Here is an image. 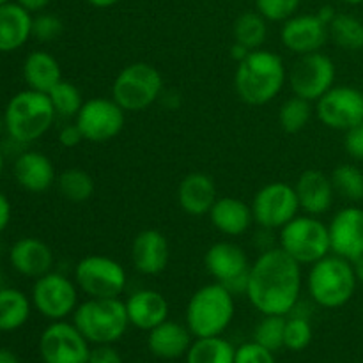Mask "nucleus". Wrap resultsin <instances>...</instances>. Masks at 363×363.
Segmentation results:
<instances>
[{"label":"nucleus","instance_id":"nucleus-1","mask_svg":"<svg viewBox=\"0 0 363 363\" xmlns=\"http://www.w3.org/2000/svg\"><path fill=\"white\" fill-rule=\"evenodd\" d=\"M301 287V264L277 247L252 262L245 296L262 315H289L300 301Z\"/></svg>","mask_w":363,"mask_h":363},{"label":"nucleus","instance_id":"nucleus-2","mask_svg":"<svg viewBox=\"0 0 363 363\" xmlns=\"http://www.w3.org/2000/svg\"><path fill=\"white\" fill-rule=\"evenodd\" d=\"M287 84V67L282 57L269 50H254L238 64L234 89L247 105L262 106L272 103Z\"/></svg>","mask_w":363,"mask_h":363},{"label":"nucleus","instance_id":"nucleus-3","mask_svg":"<svg viewBox=\"0 0 363 363\" xmlns=\"http://www.w3.org/2000/svg\"><path fill=\"white\" fill-rule=\"evenodd\" d=\"M55 117L57 112L50 96L28 87L16 92L4 110L7 137L21 145L32 144L48 133Z\"/></svg>","mask_w":363,"mask_h":363},{"label":"nucleus","instance_id":"nucleus-4","mask_svg":"<svg viewBox=\"0 0 363 363\" xmlns=\"http://www.w3.org/2000/svg\"><path fill=\"white\" fill-rule=\"evenodd\" d=\"M236 314L234 293L223 284L211 282L191 294L186 305V326L195 339L223 335Z\"/></svg>","mask_w":363,"mask_h":363},{"label":"nucleus","instance_id":"nucleus-5","mask_svg":"<svg viewBox=\"0 0 363 363\" xmlns=\"http://www.w3.org/2000/svg\"><path fill=\"white\" fill-rule=\"evenodd\" d=\"M358 280L353 262L328 254L308 269L307 289L315 305L323 308H340L351 301Z\"/></svg>","mask_w":363,"mask_h":363},{"label":"nucleus","instance_id":"nucleus-6","mask_svg":"<svg viewBox=\"0 0 363 363\" xmlns=\"http://www.w3.org/2000/svg\"><path fill=\"white\" fill-rule=\"evenodd\" d=\"M73 323L91 344H116L130 326L126 303L121 298H87L77 307Z\"/></svg>","mask_w":363,"mask_h":363},{"label":"nucleus","instance_id":"nucleus-7","mask_svg":"<svg viewBox=\"0 0 363 363\" xmlns=\"http://www.w3.org/2000/svg\"><path fill=\"white\" fill-rule=\"evenodd\" d=\"M163 96V77L152 64L133 62L117 73L112 98L124 112H144Z\"/></svg>","mask_w":363,"mask_h":363},{"label":"nucleus","instance_id":"nucleus-8","mask_svg":"<svg viewBox=\"0 0 363 363\" xmlns=\"http://www.w3.org/2000/svg\"><path fill=\"white\" fill-rule=\"evenodd\" d=\"M280 248L301 266H312L332 254L328 225L312 215H298L280 229Z\"/></svg>","mask_w":363,"mask_h":363},{"label":"nucleus","instance_id":"nucleus-9","mask_svg":"<svg viewBox=\"0 0 363 363\" xmlns=\"http://www.w3.org/2000/svg\"><path fill=\"white\" fill-rule=\"evenodd\" d=\"M74 282L87 298H119L128 286V273L108 255H87L74 266Z\"/></svg>","mask_w":363,"mask_h":363},{"label":"nucleus","instance_id":"nucleus-10","mask_svg":"<svg viewBox=\"0 0 363 363\" xmlns=\"http://www.w3.org/2000/svg\"><path fill=\"white\" fill-rule=\"evenodd\" d=\"M77 282L59 272H48L32 286V307L50 321H64L74 314L78 303Z\"/></svg>","mask_w":363,"mask_h":363},{"label":"nucleus","instance_id":"nucleus-11","mask_svg":"<svg viewBox=\"0 0 363 363\" xmlns=\"http://www.w3.org/2000/svg\"><path fill=\"white\" fill-rule=\"evenodd\" d=\"M335 62L323 52L298 55L287 71V84L294 96L315 103L335 85Z\"/></svg>","mask_w":363,"mask_h":363},{"label":"nucleus","instance_id":"nucleus-12","mask_svg":"<svg viewBox=\"0 0 363 363\" xmlns=\"http://www.w3.org/2000/svg\"><path fill=\"white\" fill-rule=\"evenodd\" d=\"M250 208L254 222L266 230H280L301 211L294 184L282 181L264 184L254 195Z\"/></svg>","mask_w":363,"mask_h":363},{"label":"nucleus","instance_id":"nucleus-13","mask_svg":"<svg viewBox=\"0 0 363 363\" xmlns=\"http://www.w3.org/2000/svg\"><path fill=\"white\" fill-rule=\"evenodd\" d=\"M74 123L92 144H105L113 140L126 124V112L113 98H92L82 105Z\"/></svg>","mask_w":363,"mask_h":363},{"label":"nucleus","instance_id":"nucleus-14","mask_svg":"<svg viewBox=\"0 0 363 363\" xmlns=\"http://www.w3.org/2000/svg\"><path fill=\"white\" fill-rule=\"evenodd\" d=\"M74 323L52 321L39 337L43 363H87L91 346Z\"/></svg>","mask_w":363,"mask_h":363},{"label":"nucleus","instance_id":"nucleus-15","mask_svg":"<svg viewBox=\"0 0 363 363\" xmlns=\"http://www.w3.org/2000/svg\"><path fill=\"white\" fill-rule=\"evenodd\" d=\"M315 117L330 130L347 131L363 123V92L350 85H333L315 101Z\"/></svg>","mask_w":363,"mask_h":363},{"label":"nucleus","instance_id":"nucleus-16","mask_svg":"<svg viewBox=\"0 0 363 363\" xmlns=\"http://www.w3.org/2000/svg\"><path fill=\"white\" fill-rule=\"evenodd\" d=\"M204 266L215 282L223 284L227 289L245 294L252 262L240 245L230 241H218L211 245L204 255Z\"/></svg>","mask_w":363,"mask_h":363},{"label":"nucleus","instance_id":"nucleus-17","mask_svg":"<svg viewBox=\"0 0 363 363\" xmlns=\"http://www.w3.org/2000/svg\"><path fill=\"white\" fill-rule=\"evenodd\" d=\"M328 39V25L318 14H294L280 28V41L296 57L321 52Z\"/></svg>","mask_w":363,"mask_h":363},{"label":"nucleus","instance_id":"nucleus-18","mask_svg":"<svg viewBox=\"0 0 363 363\" xmlns=\"http://www.w3.org/2000/svg\"><path fill=\"white\" fill-rule=\"evenodd\" d=\"M332 254L347 261H357L363 255V209L347 206L335 213L328 223Z\"/></svg>","mask_w":363,"mask_h":363},{"label":"nucleus","instance_id":"nucleus-19","mask_svg":"<svg viewBox=\"0 0 363 363\" xmlns=\"http://www.w3.org/2000/svg\"><path fill=\"white\" fill-rule=\"evenodd\" d=\"M131 262L145 277L165 272L170 262V245L165 234L156 229L140 230L131 243Z\"/></svg>","mask_w":363,"mask_h":363},{"label":"nucleus","instance_id":"nucleus-20","mask_svg":"<svg viewBox=\"0 0 363 363\" xmlns=\"http://www.w3.org/2000/svg\"><path fill=\"white\" fill-rule=\"evenodd\" d=\"M300 209L305 215L319 216L332 209L335 190H333L332 177L318 169H308L300 174L294 183Z\"/></svg>","mask_w":363,"mask_h":363},{"label":"nucleus","instance_id":"nucleus-21","mask_svg":"<svg viewBox=\"0 0 363 363\" xmlns=\"http://www.w3.org/2000/svg\"><path fill=\"white\" fill-rule=\"evenodd\" d=\"M9 262L14 272L35 280L52 272L55 257L52 248L45 241L27 236L14 241L13 247L9 248Z\"/></svg>","mask_w":363,"mask_h":363},{"label":"nucleus","instance_id":"nucleus-22","mask_svg":"<svg viewBox=\"0 0 363 363\" xmlns=\"http://www.w3.org/2000/svg\"><path fill=\"white\" fill-rule=\"evenodd\" d=\"M13 174L16 183L30 194H43L57 183L52 160L39 151L20 152L14 160Z\"/></svg>","mask_w":363,"mask_h":363},{"label":"nucleus","instance_id":"nucleus-23","mask_svg":"<svg viewBox=\"0 0 363 363\" xmlns=\"http://www.w3.org/2000/svg\"><path fill=\"white\" fill-rule=\"evenodd\" d=\"M216 201L218 191L215 181L204 172L188 174L177 186V204L190 216L209 215Z\"/></svg>","mask_w":363,"mask_h":363},{"label":"nucleus","instance_id":"nucleus-24","mask_svg":"<svg viewBox=\"0 0 363 363\" xmlns=\"http://www.w3.org/2000/svg\"><path fill=\"white\" fill-rule=\"evenodd\" d=\"M191 342H194V335L188 326L172 319H167L162 325L147 332L149 351L160 360H177L181 357H186Z\"/></svg>","mask_w":363,"mask_h":363},{"label":"nucleus","instance_id":"nucleus-25","mask_svg":"<svg viewBox=\"0 0 363 363\" xmlns=\"http://www.w3.org/2000/svg\"><path fill=\"white\" fill-rule=\"evenodd\" d=\"M126 312L130 325L138 330H152L169 319V301L155 289H140L130 294L126 301Z\"/></svg>","mask_w":363,"mask_h":363},{"label":"nucleus","instance_id":"nucleus-26","mask_svg":"<svg viewBox=\"0 0 363 363\" xmlns=\"http://www.w3.org/2000/svg\"><path fill=\"white\" fill-rule=\"evenodd\" d=\"M30 11L18 2H6L0 6V53H11L27 45L32 38Z\"/></svg>","mask_w":363,"mask_h":363},{"label":"nucleus","instance_id":"nucleus-27","mask_svg":"<svg viewBox=\"0 0 363 363\" xmlns=\"http://www.w3.org/2000/svg\"><path fill=\"white\" fill-rule=\"evenodd\" d=\"M211 225L229 238L243 236L254 223V213L247 202L234 197H218L209 211Z\"/></svg>","mask_w":363,"mask_h":363},{"label":"nucleus","instance_id":"nucleus-28","mask_svg":"<svg viewBox=\"0 0 363 363\" xmlns=\"http://www.w3.org/2000/svg\"><path fill=\"white\" fill-rule=\"evenodd\" d=\"M23 80L32 91L48 94L62 80V69H60L59 60L45 50L30 52L23 62Z\"/></svg>","mask_w":363,"mask_h":363},{"label":"nucleus","instance_id":"nucleus-29","mask_svg":"<svg viewBox=\"0 0 363 363\" xmlns=\"http://www.w3.org/2000/svg\"><path fill=\"white\" fill-rule=\"evenodd\" d=\"M32 300L16 287H0V332H16L28 321Z\"/></svg>","mask_w":363,"mask_h":363},{"label":"nucleus","instance_id":"nucleus-30","mask_svg":"<svg viewBox=\"0 0 363 363\" xmlns=\"http://www.w3.org/2000/svg\"><path fill=\"white\" fill-rule=\"evenodd\" d=\"M236 350L222 335L201 337L191 342L186 363H234Z\"/></svg>","mask_w":363,"mask_h":363},{"label":"nucleus","instance_id":"nucleus-31","mask_svg":"<svg viewBox=\"0 0 363 363\" xmlns=\"http://www.w3.org/2000/svg\"><path fill=\"white\" fill-rule=\"evenodd\" d=\"M234 43L247 46L248 50H259L268 38V20L257 11L243 13L234 21Z\"/></svg>","mask_w":363,"mask_h":363},{"label":"nucleus","instance_id":"nucleus-32","mask_svg":"<svg viewBox=\"0 0 363 363\" xmlns=\"http://www.w3.org/2000/svg\"><path fill=\"white\" fill-rule=\"evenodd\" d=\"M330 39L347 52L363 48V21L353 14H337L328 25Z\"/></svg>","mask_w":363,"mask_h":363},{"label":"nucleus","instance_id":"nucleus-33","mask_svg":"<svg viewBox=\"0 0 363 363\" xmlns=\"http://www.w3.org/2000/svg\"><path fill=\"white\" fill-rule=\"evenodd\" d=\"M57 188L66 201L80 204L87 202L94 195L96 184L89 172L82 169H66L62 174L57 176Z\"/></svg>","mask_w":363,"mask_h":363},{"label":"nucleus","instance_id":"nucleus-34","mask_svg":"<svg viewBox=\"0 0 363 363\" xmlns=\"http://www.w3.org/2000/svg\"><path fill=\"white\" fill-rule=\"evenodd\" d=\"M315 108L312 101L300 98V96H293V98L286 99L279 110V123L286 133H300L301 130L308 126V123L314 117Z\"/></svg>","mask_w":363,"mask_h":363},{"label":"nucleus","instance_id":"nucleus-35","mask_svg":"<svg viewBox=\"0 0 363 363\" xmlns=\"http://www.w3.org/2000/svg\"><path fill=\"white\" fill-rule=\"evenodd\" d=\"M332 184L335 195L350 202L363 201V170L353 163H342L332 172Z\"/></svg>","mask_w":363,"mask_h":363},{"label":"nucleus","instance_id":"nucleus-36","mask_svg":"<svg viewBox=\"0 0 363 363\" xmlns=\"http://www.w3.org/2000/svg\"><path fill=\"white\" fill-rule=\"evenodd\" d=\"M52 105L55 108L57 116L60 117H77L80 112L82 105H84V96H82L80 89L74 84L67 80H60L52 91L48 92Z\"/></svg>","mask_w":363,"mask_h":363},{"label":"nucleus","instance_id":"nucleus-37","mask_svg":"<svg viewBox=\"0 0 363 363\" xmlns=\"http://www.w3.org/2000/svg\"><path fill=\"white\" fill-rule=\"evenodd\" d=\"M284 332H286V315H262L254 330V340L275 353L284 347Z\"/></svg>","mask_w":363,"mask_h":363},{"label":"nucleus","instance_id":"nucleus-38","mask_svg":"<svg viewBox=\"0 0 363 363\" xmlns=\"http://www.w3.org/2000/svg\"><path fill=\"white\" fill-rule=\"evenodd\" d=\"M312 325L305 315H291L286 318V332H284V347L291 351H303L312 342Z\"/></svg>","mask_w":363,"mask_h":363},{"label":"nucleus","instance_id":"nucleus-39","mask_svg":"<svg viewBox=\"0 0 363 363\" xmlns=\"http://www.w3.org/2000/svg\"><path fill=\"white\" fill-rule=\"evenodd\" d=\"M301 0H255L257 13L268 21H286L298 13Z\"/></svg>","mask_w":363,"mask_h":363},{"label":"nucleus","instance_id":"nucleus-40","mask_svg":"<svg viewBox=\"0 0 363 363\" xmlns=\"http://www.w3.org/2000/svg\"><path fill=\"white\" fill-rule=\"evenodd\" d=\"M64 23L55 14L43 13L34 18L32 21V38H35L41 43H52L62 35Z\"/></svg>","mask_w":363,"mask_h":363},{"label":"nucleus","instance_id":"nucleus-41","mask_svg":"<svg viewBox=\"0 0 363 363\" xmlns=\"http://www.w3.org/2000/svg\"><path fill=\"white\" fill-rule=\"evenodd\" d=\"M234 363H275L273 351L261 346L255 340L241 344L234 354Z\"/></svg>","mask_w":363,"mask_h":363},{"label":"nucleus","instance_id":"nucleus-42","mask_svg":"<svg viewBox=\"0 0 363 363\" xmlns=\"http://www.w3.org/2000/svg\"><path fill=\"white\" fill-rule=\"evenodd\" d=\"M344 147H346V152L351 158L363 162V123L346 131Z\"/></svg>","mask_w":363,"mask_h":363},{"label":"nucleus","instance_id":"nucleus-43","mask_svg":"<svg viewBox=\"0 0 363 363\" xmlns=\"http://www.w3.org/2000/svg\"><path fill=\"white\" fill-rule=\"evenodd\" d=\"M87 363H123V357L112 344H98L91 347Z\"/></svg>","mask_w":363,"mask_h":363},{"label":"nucleus","instance_id":"nucleus-44","mask_svg":"<svg viewBox=\"0 0 363 363\" xmlns=\"http://www.w3.org/2000/svg\"><path fill=\"white\" fill-rule=\"evenodd\" d=\"M84 140H85L84 133H82V130L78 128L77 123L66 124V126L60 128L59 142H60V145H64V147H67V149L77 147V145L82 144Z\"/></svg>","mask_w":363,"mask_h":363},{"label":"nucleus","instance_id":"nucleus-45","mask_svg":"<svg viewBox=\"0 0 363 363\" xmlns=\"http://www.w3.org/2000/svg\"><path fill=\"white\" fill-rule=\"evenodd\" d=\"M11 215H13V208H11L9 199L0 191V233L7 229L11 222Z\"/></svg>","mask_w":363,"mask_h":363},{"label":"nucleus","instance_id":"nucleus-46","mask_svg":"<svg viewBox=\"0 0 363 363\" xmlns=\"http://www.w3.org/2000/svg\"><path fill=\"white\" fill-rule=\"evenodd\" d=\"M18 4H20L21 7H25L27 11H30V13H39V11H43L45 7H48V4L52 2V0H16Z\"/></svg>","mask_w":363,"mask_h":363},{"label":"nucleus","instance_id":"nucleus-47","mask_svg":"<svg viewBox=\"0 0 363 363\" xmlns=\"http://www.w3.org/2000/svg\"><path fill=\"white\" fill-rule=\"evenodd\" d=\"M252 50H248L247 46L240 45V43H234L233 48H230V55H233V59L236 60L238 64L241 62V60H245L248 57V53H250Z\"/></svg>","mask_w":363,"mask_h":363},{"label":"nucleus","instance_id":"nucleus-48","mask_svg":"<svg viewBox=\"0 0 363 363\" xmlns=\"http://www.w3.org/2000/svg\"><path fill=\"white\" fill-rule=\"evenodd\" d=\"M0 363H20V358L14 351L7 350V347H0Z\"/></svg>","mask_w":363,"mask_h":363},{"label":"nucleus","instance_id":"nucleus-49","mask_svg":"<svg viewBox=\"0 0 363 363\" xmlns=\"http://www.w3.org/2000/svg\"><path fill=\"white\" fill-rule=\"evenodd\" d=\"M318 16L321 18V20L325 21L326 25H330V23H332V20H333V18L337 16V13H335V9H333V7H330V6H325V7H321V9L318 11Z\"/></svg>","mask_w":363,"mask_h":363},{"label":"nucleus","instance_id":"nucleus-50","mask_svg":"<svg viewBox=\"0 0 363 363\" xmlns=\"http://www.w3.org/2000/svg\"><path fill=\"white\" fill-rule=\"evenodd\" d=\"M92 7H98V9H108V7L116 6L121 0H87Z\"/></svg>","mask_w":363,"mask_h":363},{"label":"nucleus","instance_id":"nucleus-51","mask_svg":"<svg viewBox=\"0 0 363 363\" xmlns=\"http://www.w3.org/2000/svg\"><path fill=\"white\" fill-rule=\"evenodd\" d=\"M353 269H354V275H357L358 284H362L363 286V255H360L357 261H353Z\"/></svg>","mask_w":363,"mask_h":363},{"label":"nucleus","instance_id":"nucleus-52","mask_svg":"<svg viewBox=\"0 0 363 363\" xmlns=\"http://www.w3.org/2000/svg\"><path fill=\"white\" fill-rule=\"evenodd\" d=\"M4 163H6V156H4V151L0 149V176H2L4 172Z\"/></svg>","mask_w":363,"mask_h":363},{"label":"nucleus","instance_id":"nucleus-53","mask_svg":"<svg viewBox=\"0 0 363 363\" xmlns=\"http://www.w3.org/2000/svg\"><path fill=\"white\" fill-rule=\"evenodd\" d=\"M4 131H6V123H4V116H0V137L4 135Z\"/></svg>","mask_w":363,"mask_h":363},{"label":"nucleus","instance_id":"nucleus-54","mask_svg":"<svg viewBox=\"0 0 363 363\" xmlns=\"http://www.w3.org/2000/svg\"><path fill=\"white\" fill-rule=\"evenodd\" d=\"M342 2L350 4V6H360V4H363V0H342Z\"/></svg>","mask_w":363,"mask_h":363},{"label":"nucleus","instance_id":"nucleus-55","mask_svg":"<svg viewBox=\"0 0 363 363\" xmlns=\"http://www.w3.org/2000/svg\"><path fill=\"white\" fill-rule=\"evenodd\" d=\"M6 2H11V0H0V6H2V4H6Z\"/></svg>","mask_w":363,"mask_h":363}]
</instances>
